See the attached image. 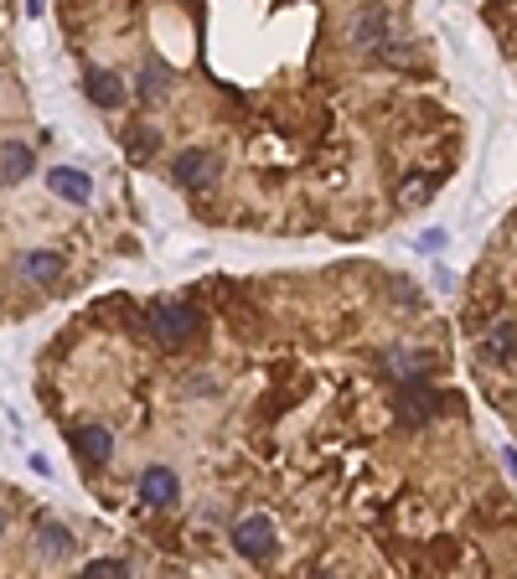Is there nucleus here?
Here are the masks:
<instances>
[{
    "mask_svg": "<svg viewBox=\"0 0 517 579\" xmlns=\"http://www.w3.org/2000/svg\"><path fill=\"white\" fill-rule=\"evenodd\" d=\"M32 171H37L32 145H21V140H6V145H0V187H16V181H26Z\"/></svg>",
    "mask_w": 517,
    "mask_h": 579,
    "instance_id": "obj_7",
    "label": "nucleus"
},
{
    "mask_svg": "<svg viewBox=\"0 0 517 579\" xmlns=\"http://www.w3.org/2000/svg\"><path fill=\"white\" fill-rule=\"evenodd\" d=\"M233 548L243 559H254V564H269L275 548H280V533H275V523H269L264 512H254V517H243V523H233Z\"/></svg>",
    "mask_w": 517,
    "mask_h": 579,
    "instance_id": "obj_2",
    "label": "nucleus"
},
{
    "mask_svg": "<svg viewBox=\"0 0 517 579\" xmlns=\"http://www.w3.org/2000/svg\"><path fill=\"white\" fill-rule=\"evenodd\" d=\"M388 42V11L383 6H362L352 21V47H383Z\"/></svg>",
    "mask_w": 517,
    "mask_h": 579,
    "instance_id": "obj_9",
    "label": "nucleus"
},
{
    "mask_svg": "<svg viewBox=\"0 0 517 579\" xmlns=\"http://www.w3.org/2000/svg\"><path fill=\"white\" fill-rule=\"evenodd\" d=\"M166 94H171V68L145 63V73H140V99H145V104H161Z\"/></svg>",
    "mask_w": 517,
    "mask_h": 579,
    "instance_id": "obj_12",
    "label": "nucleus"
},
{
    "mask_svg": "<svg viewBox=\"0 0 517 579\" xmlns=\"http://www.w3.org/2000/svg\"><path fill=\"white\" fill-rule=\"evenodd\" d=\"M440 243H445V233H440V228H430V233H419V249H424V254H435Z\"/></svg>",
    "mask_w": 517,
    "mask_h": 579,
    "instance_id": "obj_18",
    "label": "nucleus"
},
{
    "mask_svg": "<svg viewBox=\"0 0 517 579\" xmlns=\"http://www.w3.org/2000/svg\"><path fill=\"white\" fill-rule=\"evenodd\" d=\"M73 450H78V461L83 466H109V455H114V435L104 430V424H83V430L73 435Z\"/></svg>",
    "mask_w": 517,
    "mask_h": 579,
    "instance_id": "obj_6",
    "label": "nucleus"
},
{
    "mask_svg": "<svg viewBox=\"0 0 517 579\" xmlns=\"http://www.w3.org/2000/svg\"><path fill=\"white\" fill-rule=\"evenodd\" d=\"M440 409H445V399H440V393H430L424 383H414V388L399 393V419H404V424H424V419L440 414Z\"/></svg>",
    "mask_w": 517,
    "mask_h": 579,
    "instance_id": "obj_8",
    "label": "nucleus"
},
{
    "mask_svg": "<svg viewBox=\"0 0 517 579\" xmlns=\"http://www.w3.org/2000/svg\"><path fill=\"white\" fill-rule=\"evenodd\" d=\"M145 326H150V337H156L161 347H187L197 331H202V311L187 306V300H156V306L145 311Z\"/></svg>",
    "mask_w": 517,
    "mask_h": 579,
    "instance_id": "obj_1",
    "label": "nucleus"
},
{
    "mask_svg": "<svg viewBox=\"0 0 517 579\" xmlns=\"http://www.w3.org/2000/svg\"><path fill=\"white\" fill-rule=\"evenodd\" d=\"M156 145H161V135L150 130V125H130L125 130V150H130L135 161H150V156H156Z\"/></svg>",
    "mask_w": 517,
    "mask_h": 579,
    "instance_id": "obj_15",
    "label": "nucleus"
},
{
    "mask_svg": "<svg viewBox=\"0 0 517 579\" xmlns=\"http://www.w3.org/2000/svg\"><path fill=\"white\" fill-rule=\"evenodd\" d=\"M83 574H94V579H114V574H130V564H125V559H88V564H83Z\"/></svg>",
    "mask_w": 517,
    "mask_h": 579,
    "instance_id": "obj_16",
    "label": "nucleus"
},
{
    "mask_svg": "<svg viewBox=\"0 0 517 579\" xmlns=\"http://www.w3.org/2000/svg\"><path fill=\"white\" fill-rule=\"evenodd\" d=\"M218 176H223V161L212 156V150H181V156L171 161V181H176V187H187V192L218 187Z\"/></svg>",
    "mask_w": 517,
    "mask_h": 579,
    "instance_id": "obj_3",
    "label": "nucleus"
},
{
    "mask_svg": "<svg viewBox=\"0 0 517 579\" xmlns=\"http://www.w3.org/2000/svg\"><path fill=\"white\" fill-rule=\"evenodd\" d=\"M135 486H140V497H145L150 507H166V512H171V507L181 502V481H176L171 466H145Z\"/></svg>",
    "mask_w": 517,
    "mask_h": 579,
    "instance_id": "obj_5",
    "label": "nucleus"
},
{
    "mask_svg": "<svg viewBox=\"0 0 517 579\" xmlns=\"http://www.w3.org/2000/svg\"><path fill=\"white\" fill-rule=\"evenodd\" d=\"M21 274H26V280H57V274H63V254H26L21 259Z\"/></svg>",
    "mask_w": 517,
    "mask_h": 579,
    "instance_id": "obj_14",
    "label": "nucleus"
},
{
    "mask_svg": "<svg viewBox=\"0 0 517 579\" xmlns=\"http://www.w3.org/2000/svg\"><path fill=\"white\" fill-rule=\"evenodd\" d=\"M486 357H502V362L517 357V326L512 321H497L492 331H486Z\"/></svg>",
    "mask_w": 517,
    "mask_h": 579,
    "instance_id": "obj_13",
    "label": "nucleus"
},
{
    "mask_svg": "<svg viewBox=\"0 0 517 579\" xmlns=\"http://www.w3.org/2000/svg\"><path fill=\"white\" fill-rule=\"evenodd\" d=\"M83 99L94 109H125V78L109 68H88L83 73Z\"/></svg>",
    "mask_w": 517,
    "mask_h": 579,
    "instance_id": "obj_4",
    "label": "nucleus"
},
{
    "mask_svg": "<svg viewBox=\"0 0 517 579\" xmlns=\"http://www.w3.org/2000/svg\"><path fill=\"white\" fill-rule=\"evenodd\" d=\"M37 554L42 559H68L73 554V533L52 517H37Z\"/></svg>",
    "mask_w": 517,
    "mask_h": 579,
    "instance_id": "obj_11",
    "label": "nucleus"
},
{
    "mask_svg": "<svg viewBox=\"0 0 517 579\" xmlns=\"http://www.w3.org/2000/svg\"><path fill=\"white\" fill-rule=\"evenodd\" d=\"M26 16H42V0H26Z\"/></svg>",
    "mask_w": 517,
    "mask_h": 579,
    "instance_id": "obj_19",
    "label": "nucleus"
},
{
    "mask_svg": "<svg viewBox=\"0 0 517 579\" xmlns=\"http://www.w3.org/2000/svg\"><path fill=\"white\" fill-rule=\"evenodd\" d=\"M0 533H6V507H0Z\"/></svg>",
    "mask_w": 517,
    "mask_h": 579,
    "instance_id": "obj_20",
    "label": "nucleus"
},
{
    "mask_svg": "<svg viewBox=\"0 0 517 579\" xmlns=\"http://www.w3.org/2000/svg\"><path fill=\"white\" fill-rule=\"evenodd\" d=\"M47 187L63 202H88V197H94V181H88L83 171H73V166H52L47 171Z\"/></svg>",
    "mask_w": 517,
    "mask_h": 579,
    "instance_id": "obj_10",
    "label": "nucleus"
},
{
    "mask_svg": "<svg viewBox=\"0 0 517 579\" xmlns=\"http://www.w3.org/2000/svg\"><path fill=\"white\" fill-rule=\"evenodd\" d=\"M430 187H435V181H424V176H419V181H404V192H399V197H404V202H414V207H419V202H424V197H430Z\"/></svg>",
    "mask_w": 517,
    "mask_h": 579,
    "instance_id": "obj_17",
    "label": "nucleus"
}]
</instances>
